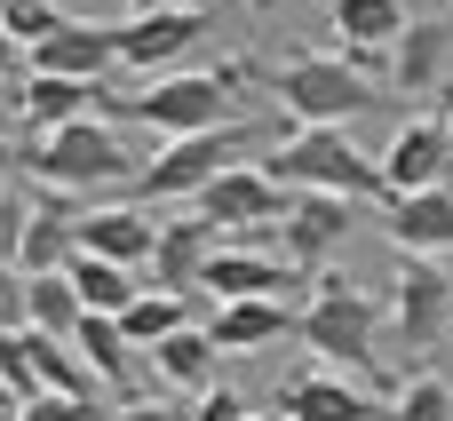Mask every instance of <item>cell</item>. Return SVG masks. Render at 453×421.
<instances>
[{
  "label": "cell",
  "instance_id": "1",
  "mask_svg": "<svg viewBox=\"0 0 453 421\" xmlns=\"http://www.w3.org/2000/svg\"><path fill=\"white\" fill-rule=\"evenodd\" d=\"M16 167L40 191H72V199H119L143 175V159L127 151V135H119L111 111H80V119L48 127V135H24L16 143Z\"/></svg>",
  "mask_w": 453,
  "mask_h": 421
},
{
  "label": "cell",
  "instance_id": "2",
  "mask_svg": "<svg viewBox=\"0 0 453 421\" xmlns=\"http://www.w3.org/2000/svg\"><path fill=\"white\" fill-rule=\"evenodd\" d=\"M247 80H263V72H255V64H215V72H151V88H135V96H111V88H104V103H96V111L135 119V127H151V135L167 143V135H199V127L239 119V88H247Z\"/></svg>",
  "mask_w": 453,
  "mask_h": 421
},
{
  "label": "cell",
  "instance_id": "3",
  "mask_svg": "<svg viewBox=\"0 0 453 421\" xmlns=\"http://www.w3.org/2000/svg\"><path fill=\"white\" fill-rule=\"evenodd\" d=\"M295 342L319 366H342V374H358V382L382 390V366H374V350H382V302L358 295L350 279H319L311 310H295Z\"/></svg>",
  "mask_w": 453,
  "mask_h": 421
},
{
  "label": "cell",
  "instance_id": "4",
  "mask_svg": "<svg viewBox=\"0 0 453 421\" xmlns=\"http://www.w3.org/2000/svg\"><path fill=\"white\" fill-rule=\"evenodd\" d=\"M263 175L271 183H287V191H342V199H390V183H382V159L374 151H358L350 143V127H295L271 159H263Z\"/></svg>",
  "mask_w": 453,
  "mask_h": 421
},
{
  "label": "cell",
  "instance_id": "5",
  "mask_svg": "<svg viewBox=\"0 0 453 421\" xmlns=\"http://www.w3.org/2000/svg\"><path fill=\"white\" fill-rule=\"evenodd\" d=\"M263 88L279 96V111L295 127H350L358 111H374V80L334 48V56H287L279 72H263Z\"/></svg>",
  "mask_w": 453,
  "mask_h": 421
},
{
  "label": "cell",
  "instance_id": "6",
  "mask_svg": "<svg viewBox=\"0 0 453 421\" xmlns=\"http://www.w3.org/2000/svg\"><path fill=\"white\" fill-rule=\"evenodd\" d=\"M247 143H255L247 119H223V127H199V135H167V143L143 159L135 191H143V199H199L223 167L247 159Z\"/></svg>",
  "mask_w": 453,
  "mask_h": 421
},
{
  "label": "cell",
  "instance_id": "7",
  "mask_svg": "<svg viewBox=\"0 0 453 421\" xmlns=\"http://www.w3.org/2000/svg\"><path fill=\"white\" fill-rule=\"evenodd\" d=\"M111 32H119V64L127 72H167V64H183L207 40V8L159 0V8H127V24H111Z\"/></svg>",
  "mask_w": 453,
  "mask_h": 421
},
{
  "label": "cell",
  "instance_id": "8",
  "mask_svg": "<svg viewBox=\"0 0 453 421\" xmlns=\"http://www.w3.org/2000/svg\"><path fill=\"white\" fill-rule=\"evenodd\" d=\"M390 318H398V350H406V358H430V350L453 342V279L430 271V255H406Z\"/></svg>",
  "mask_w": 453,
  "mask_h": 421
},
{
  "label": "cell",
  "instance_id": "9",
  "mask_svg": "<svg viewBox=\"0 0 453 421\" xmlns=\"http://www.w3.org/2000/svg\"><path fill=\"white\" fill-rule=\"evenodd\" d=\"M366 199H342V191H295L287 223H279V255L295 271H326V255H342V239L358 231Z\"/></svg>",
  "mask_w": 453,
  "mask_h": 421
},
{
  "label": "cell",
  "instance_id": "10",
  "mask_svg": "<svg viewBox=\"0 0 453 421\" xmlns=\"http://www.w3.org/2000/svg\"><path fill=\"white\" fill-rule=\"evenodd\" d=\"M287 207H295V191H287V183H271V175H263V159H239V167H223V175L199 191V215H215L223 231L287 223Z\"/></svg>",
  "mask_w": 453,
  "mask_h": 421
},
{
  "label": "cell",
  "instance_id": "11",
  "mask_svg": "<svg viewBox=\"0 0 453 421\" xmlns=\"http://www.w3.org/2000/svg\"><path fill=\"white\" fill-rule=\"evenodd\" d=\"M215 247H223V223L215 215H159V247H151V287H167V295H191V287H207V263H215Z\"/></svg>",
  "mask_w": 453,
  "mask_h": 421
},
{
  "label": "cell",
  "instance_id": "12",
  "mask_svg": "<svg viewBox=\"0 0 453 421\" xmlns=\"http://www.w3.org/2000/svg\"><path fill=\"white\" fill-rule=\"evenodd\" d=\"M279 414L287 421H390L382 414V398H374V382H342V366H319V374H295V382H279Z\"/></svg>",
  "mask_w": 453,
  "mask_h": 421
},
{
  "label": "cell",
  "instance_id": "13",
  "mask_svg": "<svg viewBox=\"0 0 453 421\" xmlns=\"http://www.w3.org/2000/svg\"><path fill=\"white\" fill-rule=\"evenodd\" d=\"M382 183H390V199L398 191H430V183H453V127L446 119H406L382 151Z\"/></svg>",
  "mask_w": 453,
  "mask_h": 421
},
{
  "label": "cell",
  "instance_id": "14",
  "mask_svg": "<svg viewBox=\"0 0 453 421\" xmlns=\"http://www.w3.org/2000/svg\"><path fill=\"white\" fill-rule=\"evenodd\" d=\"M111 64H119V32L111 24H72V16L24 56V72H64V80H104Z\"/></svg>",
  "mask_w": 453,
  "mask_h": 421
},
{
  "label": "cell",
  "instance_id": "15",
  "mask_svg": "<svg viewBox=\"0 0 453 421\" xmlns=\"http://www.w3.org/2000/svg\"><path fill=\"white\" fill-rule=\"evenodd\" d=\"M207 334L223 358H247V350H271L279 334H295V310H287V295H239V302H215Z\"/></svg>",
  "mask_w": 453,
  "mask_h": 421
},
{
  "label": "cell",
  "instance_id": "16",
  "mask_svg": "<svg viewBox=\"0 0 453 421\" xmlns=\"http://www.w3.org/2000/svg\"><path fill=\"white\" fill-rule=\"evenodd\" d=\"M390 207V239H398V255H453V183H430V191H398V199H382Z\"/></svg>",
  "mask_w": 453,
  "mask_h": 421
},
{
  "label": "cell",
  "instance_id": "17",
  "mask_svg": "<svg viewBox=\"0 0 453 421\" xmlns=\"http://www.w3.org/2000/svg\"><path fill=\"white\" fill-rule=\"evenodd\" d=\"M96 103H104V80H64V72H24V88H16V127H24V135H48V127H64V119L96 111Z\"/></svg>",
  "mask_w": 453,
  "mask_h": 421
},
{
  "label": "cell",
  "instance_id": "18",
  "mask_svg": "<svg viewBox=\"0 0 453 421\" xmlns=\"http://www.w3.org/2000/svg\"><path fill=\"white\" fill-rule=\"evenodd\" d=\"M80 207H88V199H72V191H40L16 263H24V271H72V255H80Z\"/></svg>",
  "mask_w": 453,
  "mask_h": 421
},
{
  "label": "cell",
  "instance_id": "19",
  "mask_svg": "<svg viewBox=\"0 0 453 421\" xmlns=\"http://www.w3.org/2000/svg\"><path fill=\"white\" fill-rule=\"evenodd\" d=\"M446 72H453V16H414L398 32V48H390V80L406 96H430Z\"/></svg>",
  "mask_w": 453,
  "mask_h": 421
},
{
  "label": "cell",
  "instance_id": "20",
  "mask_svg": "<svg viewBox=\"0 0 453 421\" xmlns=\"http://www.w3.org/2000/svg\"><path fill=\"white\" fill-rule=\"evenodd\" d=\"M80 247L88 255H111V263H151V247H159V215H143V207H80Z\"/></svg>",
  "mask_w": 453,
  "mask_h": 421
},
{
  "label": "cell",
  "instance_id": "21",
  "mask_svg": "<svg viewBox=\"0 0 453 421\" xmlns=\"http://www.w3.org/2000/svg\"><path fill=\"white\" fill-rule=\"evenodd\" d=\"M287 287H303V271H295L287 255L215 247V263H207V295H215V302H239V295H287Z\"/></svg>",
  "mask_w": 453,
  "mask_h": 421
},
{
  "label": "cell",
  "instance_id": "22",
  "mask_svg": "<svg viewBox=\"0 0 453 421\" xmlns=\"http://www.w3.org/2000/svg\"><path fill=\"white\" fill-rule=\"evenodd\" d=\"M72 342H80V358L104 374V390H119V398H127V382H135V342H127V326H119L111 310H88Z\"/></svg>",
  "mask_w": 453,
  "mask_h": 421
},
{
  "label": "cell",
  "instance_id": "23",
  "mask_svg": "<svg viewBox=\"0 0 453 421\" xmlns=\"http://www.w3.org/2000/svg\"><path fill=\"white\" fill-rule=\"evenodd\" d=\"M215 358H223V350H215L207 326H175V334L151 342V366H159L175 390H215Z\"/></svg>",
  "mask_w": 453,
  "mask_h": 421
},
{
  "label": "cell",
  "instance_id": "24",
  "mask_svg": "<svg viewBox=\"0 0 453 421\" xmlns=\"http://www.w3.org/2000/svg\"><path fill=\"white\" fill-rule=\"evenodd\" d=\"M406 24H414V0H334V32L350 48H398Z\"/></svg>",
  "mask_w": 453,
  "mask_h": 421
},
{
  "label": "cell",
  "instance_id": "25",
  "mask_svg": "<svg viewBox=\"0 0 453 421\" xmlns=\"http://www.w3.org/2000/svg\"><path fill=\"white\" fill-rule=\"evenodd\" d=\"M72 287H80V302H88V310H111V318H119V310H127V302L143 295V287H135V263L88 255V247L72 255Z\"/></svg>",
  "mask_w": 453,
  "mask_h": 421
},
{
  "label": "cell",
  "instance_id": "26",
  "mask_svg": "<svg viewBox=\"0 0 453 421\" xmlns=\"http://www.w3.org/2000/svg\"><path fill=\"white\" fill-rule=\"evenodd\" d=\"M80 318H88V302H80L72 271H32V318H24V326H40V334H80Z\"/></svg>",
  "mask_w": 453,
  "mask_h": 421
},
{
  "label": "cell",
  "instance_id": "27",
  "mask_svg": "<svg viewBox=\"0 0 453 421\" xmlns=\"http://www.w3.org/2000/svg\"><path fill=\"white\" fill-rule=\"evenodd\" d=\"M119 326H127V342H135V350H151L159 334L191 326V302H183V295H167V287H143V295L119 310Z\"/></svg>",
  "mask_w": 453,
  "mask_h": 421
},
{
  "label": "cell",
  "instance_id": "28",
  "mask_svg": "<svg viewBox=\"0 0 453 421\" xmlns=\"http://www.w3.org/2000/svg\"><path fill=\"white\" fill-rule=\"evenodd\" d=\"M0 24H8V32H16V48L32 56V48L64 24V8H56V0H0Z\"/></svg>",
  "mask_w": 453,
  "mask_h": 421
},
{
  "label": "cell",
  "instance_id": "29",
  "mask_svg": "<svg viewBox=\"0 0 453 421\" xmlns=\"http://www.w3.org/2000/svg\"><path fill=\"white\" fill-rule=\"evenodd\" d=\"M390 421H453V382H438V374L406 382L398 406H390Z\"/></svg>",
  "mask_w": 453,
  "mask_h": 421
},
{
  "label": "cell",
  "instance_id": "30",
  "mask_svg": "<svg viewBox=\"0 0 453 421\" xmlns=\"http://www.w3.org/2000/svg\"><path fill=\"white\" fill-rule=\"evenodd\" d=\"M32 199H40V191H24V183H0V263H16V255H24V223H32Z\"/></svg>",
  "mask_w": 453,
  "mask_h": 421
},
{
  "label": "cell",
  "instance_id": "31",
  "mask_svg": "<svg viewBox=\"0 0 453 421\" xmlns=\"http://www.w3.org/2000/svg\"><path fill=\"white\" fill-rule=\"evenodd\" d=\"M96 414H111L104 398H64V390H40L32 406H16V421H96Z\"/></svg>",
  "mask_w": 453,
  "mask_h": 421
},
{
  "label": "cell",
  "instance_id": "32",
  "mask_svg": "<svg viewBox=\"0 0 453 421\" xmlns=\"http://www.w3.org/2000/svg\"><path fill=\"white\" fill-rule=\"evenodd\" d=\"M24 318H32V271L0 263V326H24Z\"/></svg>",
  "mask_w": 453,
  "mask_h": 421
},
{
  "label": "cell",
  "instance_id": "33",
  "mask_svg": "<svg viewBox=\"0 0 453 421\" xmlns=\"http://www.w3.org/2000/svg\"><path fill=\"white\" fill-rule=\"evenodd\" d=\"M104 421H191V414H183V406H167V398H119Z\"/></svg>",
  "mask_w": 453,
  "mask_h": 421
},
{
  "label": "cell",
  "instance_id": "34",
  "mask_svg": "<svg viewBox=\"0 0 453 421\" xmlns=\"http://www.w3.org/2000/svg\"><path fill=\"white\" fill-rule=\"evenodd\" d=\"M191 421H247V398H239V390H199Z\"/></svg>",
  "mask_w": 453,
  "mask_h": 421
},
{
  "label": "cell",
  "instance_id": "35",
  "mask_svg": "<svg viewBox=\"0 0 453 421\" xmlns=\"http://www.w3.org/2000/svg\"><path fill=\"white\" fill-rule=\"evenodd\" d=\"M0 127H16V80L0 72Z\"/></svg>",
  "mask_w": 453,
  "mask_h": 421
},
{
  "label": "cell",
  "instance_id": "36",
  "mask_svg": "<svg viewBox=\"0 0 453 421\" xmlns=\"http://www.w3.org/2000/svg\"><path fill=\"white\" fill-rule=\"evenodd\" d=\"M16 56H24V48H16V32L0 24V72H16Z\"/></svg>",
  "mask_w": 453,
  "mask_h": 421
},
{
  "label": "cell",
  "instance_id": "37",
  "mask_svg": "<svg viewBox=\"0 0 453 421\" xmlns=\"http://www.w3.org/2000/svg\"><path fill=\"white\" fill-rule=\"evenodd\" d=\"M0 414H16V398H8V382H0Z\"/></svg>",
  "mask_w": 453,
  "mask_h": 421
},
{
  "label": "cell",
  "instance_id": "38",
  "mask_svg": "<svg viewBox=\"0 0 453 421\" xmlns=\"http://www.w3.org/2000/svg\"><path fill=\"white\" fill-rule=\"evenodd\" d=\"M8 167H16V151H0V175H8Z\"/></svg>",
  "mask_w": 453,
  "mask_h": 421
},
{
  "label": "cell",
  "instance_id": "39",
  "mask_svg": "<svg viewBox=\"0 0 453 421\" xmlns=\"http://www.w3.org/2000/svg\"><path fill=\"white\" fill-rule=\"evenodd\" d=\"M127 8H159V0H127Z\"/></svg>",
  "mask_w": 453,
  "mask_h": 421
},
{
  "label": "cell",
  "instance_id": "40",
  "mask_svg": "<svg viewBox=\"0 0 453 421\" xmlns=\"http://www.w3.org/2000/svg\"><path fill=\"white\" fill-rule=\"evenodd\" d=\"M247 8H271V0H247Z\"/></svg>",
  "mask_w": 453,
  "mask_h": 421
},
{
  "label": "cell",
  "instance_id": "41",
  "mask_svg": "<svg viewBox=\"0 0 453 421\" xmlns=\"http://www.w3.org/2000/svg\"><path fill=\"white\" fill-rule=\"evenodd\" d=\"M247 421H271V414H247Z\"/></svg>",
  "mask_w": 453,
  "mask_h": 421
},
{
  "label": "cell",
  "instance_id": "42",
  "mask_svg": "<svg viewBox=\"0 0 453 421\" xmlns=\"http://www.w3.org/2000/svg\"><path fill=\"white\" fill-rule=\"evenodd\" d=\"M446 127H453V103H446Z\"/></svg>",
  "mask_w": 453,
  "mask_h": 421
},
{
  "label": "cell",
  "instance_id": "43",
  "mask_svg": "<svg viewBox=\"0 0 453 421\" xmlns=\"http://www.w3.org/2000/svg\"><path fill=\"white\" fill-rule=\"evenodd\" d=\"M0 421H16V414H0Z\"/></svg>",
  "mask_w": 453,
  "mask_h": 421
}]
</instances>
